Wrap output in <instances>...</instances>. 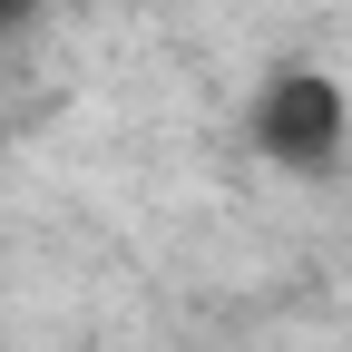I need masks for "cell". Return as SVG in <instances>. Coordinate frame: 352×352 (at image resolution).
<instances>
[{"instance_id":"cell-1","label":"cell","mask_w":352,"mask_h":352,"mask_svg":"<svg viewBox=\"0 0 352 352\" xmlns=\"http://www.w3.org/2000/svg\"><path fill=\"white\" fill-rule=\"evenodd\" d=\"M245 138L264 166H284V176H333L342 147H352V88L314 59H294L254 88V108H245Z\"/></svg>"},{"instance_id":"cell-2","label":"cell","mask_w":352,"mask_h":352,"mask_svg":"<svg viewBox=\"0 0 352 352\" xmlns=\"http://www.w3.org/2000/svg\"><path fill=\"white\" fill-rule=\"evenodd\" d=\"M30 10H39V0H0V30H10V20H30Z\"/></svg>"}]
</instances>
